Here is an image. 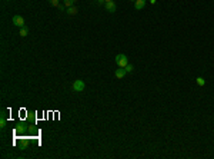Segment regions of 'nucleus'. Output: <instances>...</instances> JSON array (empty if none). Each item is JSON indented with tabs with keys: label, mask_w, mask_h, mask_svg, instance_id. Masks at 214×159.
Listing matches in <instances>:
<instances>
[{
	"label": "nucleus",
	"mask_w": 214,
	"mask_h": 159,
	"mask_svg": "<svg viewBox=\"0 0 214 159\" xmlns=\"http://www.w3.org/2000/svg\"><path fill=\"white\" fill-rule=\"evenodd\" d=\"M130 1H133V3H134V1H136V0H130Z\"/></svg>",
	"instance_id": "nucleus-17"
},
{
	"label": "nucleus",
	"mask_w": 214,
	"mask_h": 159,
	"mask_svg": "<svg viewBox=\"0 0 214 159\" xmlns=\"http://www.w3.org/2000/svg\"><path fill=\"white\" fill-rule=\"evenodd\" d=\"M144 4H146V0H136V1H134L136 10H141V9L144 7Z\"/></svg>",
	"instance_id": "nucleus-6"
},
{
	"label": "nucleus",
	"mask_w": 214,
	"mask_h": 159,
	"mask_svg": "<svg viewBox=\"0 0 214 159\" xmlns=\"http://www.w3.org/2000/svg\"><path fill=\"white\" fill-rule=\"evenodd\" d=\"M196 82H197L198 86H204V85H206V80H204L203 77H197V79H196Z\"/></svg>",
	"instance_id": "nucleus-11"
},
{
	"label": "nucleus",
	"mask_w": 214,
	"mask_h": 159,
	"mask_svg": "<svg viewBox=\"0 0 214 159\" xmlns=\"http://www.w3.org/2000/svg\"><path fill=\"white\" fill-rule=\"evenodd\" d=\"M124 69H126V72H127V73H130V72H133V70H134V68H133V66H132V65H130V63H129V65H127V66H126Z\"/></svg>",
	"instance_id": "nucleus-12"
},
{
	"label": "nucleus",
	"mask_w": 214,
	"mask_h": 159,
	"mask_svg": "<svg viewBox=\"0 0 214 159\" xmlns=\"http://www.w3.org/2000/svg\"><path fill=\"white\" fill-rule=\"evenodd\" d=\"M6 126V118H4V112H1V118H0V128L4 129Z\"/></svg>",
	"instance_id": "nucleus-8"
},
{
	"label": "nucleus",
	"mask_w": 214,
	"mask_h": 159,
	"mask_svg": "<svg viewBox=\"0 0 214 159\" xmlns=\"http://www.w3.org/2000/svg\"><path fill=\"white\" fill-rule=\"evenodd\" d=\"M77 7H74V6H71V7H67V15H70V16H74V15H77Z\"/></svg>",
	"instance_id": "nucleus-7"
},
{
	"label": "nucleus",
	"mask_w": 214,
	"mask_h": 159,
	"mask_svg": "<svg viewBox=\"0 0 214 159\" xmlns=\"http://www.w3.org/2000/svg\"><path fill=\"white\" fill-rule=\"evenodd\" d=\"M97 3H99V4H103V3H106V1H104V0H97Z\"/></svg>",
	"instance_id": "nucleus-14"
},
{
	"label": "nucleus",
	"mask_w": 214,
	"mask_h": 159,
	"mask_svg": "<svg viewBox=\"0 0 214 159\" xmlns=\"http://www.w3.org/2000/svg\"><path fill=\"white\" fill-rule=\"evenodd\" d=\"M150 3H151V4H154V3H156V0H150Z\"/></svg>",
	"instance_id": "nucleus-15"
},
{
	"label": "nucleus",
	"mask_w": 214,
	"mask_h": 159,
	"mask_svg": "<svg viewBox=\"0 0 214 159\" xmlns=\"http://www.w3.org/2000/svg\"><path fill=\"white\" fill-rule=\"evenodd\" d=\"M116 65L118 66V68H126L127 65H129V57L126 56V54H117L116 56Z\"/></svg>",
	"instance_id": "nucleus-1"
},
{
	"label": "nucleus",
	"mask_w": 214,
	"mask_h": 159,
	"mask_svg": "<svg viewBox=\"0 0 214 159\" xmlns=\"http://www.w3.org/2000/svg\"><path fill=\"white\" fill-rule=\"evenodd\" d=\"M126 75H127V72H126V69H124V68L116 69V72H114V76L117 77V79H123V77H124Z\"/></svg>",
	"instance_id": "nucleus-4"
},
{
	"label": "nucleus",
	"mask_w": 214,
	"mask_h": 159,
	"mask_svg": "<svg viewBox=\"0 0 214 159\" xmlns=\"http://www.w3.org/2000/svg\"><path fill=\"white\" fill-rule=\"evenodd\" d=\"M74 1H76V0H63V3H64V6H66V7H71V6H74Z\"/></svg>",
	"instance_id": "nucleus-10"
},
{
	"label": "nucleus",
	"mask_w": 214,
	"mask_h": 159,
	"mask_svg": "<svg viewBox=\"0 0 214 159\" xmlns=\"http://www.w3.org/2000/svg\"><path fill=\"white\" fill-rule=\"evenodd\" d=\"M104 1H106V3H107V1H113V0H104Z\"/></svg>",
	"instance_id": "nucleus-16"
},
{
	"label": "nucleus",
	"mask_w": 214,
	"mask_h": 159,
	"mask_svg": "<svg viewBox=\"0 0 214 159\" xmlns=\"http://www.w3.org/2000/svg\"><path fill=\"white\" fill-rule=\"evenodd\" d=\"M27 35H29L27 27H24V26H23V27H20V36H21V37H26Z\"/></svg>",
	"instance_id": "nucleus-9"
},
{
	"label": "nucleus",
	"mask_w": 214,
	"mask_h": 159,
	"mask_svg": "<svg viewBox=\"0 0 214 159\" xmlns=\"http://www.w3.org/2000/svg\"><path fill=\"white\" fill-rule=\"evenodd\" d=\"M104 7H106V10L107 12H116V3L114 1H107V3H104Z\"/></svg>",
	"instance_id": "nucleus-5"
},
{
	"label": "nucleus",
	"mask_w": 214,
	"mask_h": 159,
	"mask_svg": "<svg viewBox=\"0 0 214 159\" xmlns=\"http://www.w3.org/2000/svg\"><path fill=\"white\" fill-rule=\"evenodd\" d=\"M50 4L54 6V7H57L59 6V0H50Z\"/></svg>",
	"instance_id": "nucleus-13"
},
{
	"label": "nucleus",
	"mask_w": 214,
	"mask_h": 159,
	"mask_svg": "<svg viewBox=\"0 0 214 159\" xmlns=\"http://www.w3.org/2000/svg\"><path fill=\"white\" fill-rule=\"evenodd\" d=\"M84 88H86V85H84L83 80H74V83H73V90L74 92H83Z\"/></svg>",
	"instance_id": "nucleus-2"
},
{
	"label": "nucleus",
	"mask_w": 214,
	"mask_h": 159,
	"mask_svg": "<svg viewBox=\"0 0 214 159\" xmlns=\"http://www.w3.org/2000/svg\"><path fill=\"white\" fill-rule=\"evenodd\" d=\"M12 22H13V24L17 26V27H23L24 26V19L21 17V16H15Z\"/></svg>",
	"instance_id": "nucleus-3"
}]
</instances>
